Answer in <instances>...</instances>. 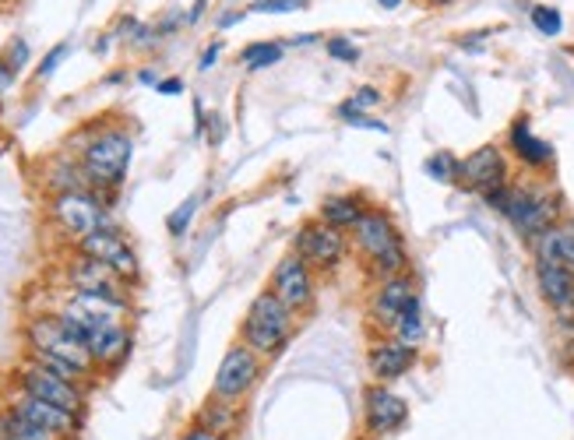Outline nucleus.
<instances>
[{"mask_svg":"<svg viewBox=\"0 0 574 440\" xmlns=\"http://www.w3.org/2000/svg\"><path fill=\"white\" fill-rule=\"evenodd\" d=\"M0 440H54V437L11 408V413L0 419Z\"/></svg>","mask_w":574,"mask_h":440,"instance_id":"bb28decb","label":"nucleus"},{"mask_svg":"<svg viewBox=\"0 0 574 440\" xmlns=\"http://www.w3.org/2000/svg\"><path fill=\"white\" fill-rule=\"evenodd\" d=\"M78 254H89L95 261H103L109 272H117L127 282V286H131V282H138V275H141V264H138L134 247L127 243L124 233H117L114 226H103V229L89 233L85 240H78Z\"/></svg>","mask_w":574,"mask_h":440,"instance_id":"9b49d317","label":"nucleus"},{"mask_svg":"<svg viewBox=\"0 0 574 440\" xmlns=\"http://www.w3.org/2000/svg\"><path fill=\"white\" fill-rule=\"evenodd\" d=\"M532 250H536L539 261L564 264V269L574 275V218H561V223L547 229L543 237H536Z\"/></svg>","mask_w":574,"mask_h":440,"instance_id":"412c9836","label":"nucleus"},{"mask_svg":"<svg viewBox=\"0 0 574 440\" xmlns=\"http://www.w3.org/2000/svg\"><path fill=\"white\" fill-rule=\"evenodd\" d=\"M14 413L25 416L28 423H36V427H43L50 437H71L78 430V416L74 413H68V408H60V405L43 402L36 395H25V391H22V399L14 402Z\"/></svg>","mask_w":574,"mask_h":440,"instance_id":"6ab92c4d","label":"nucleus"},{"mask_svg":"<svg viewBox=\"0 0 574 440\" xmlns=\"http://www.w3.org/2000/svg\"><path fill=\"white\" fill-rule=\"evenodd\" d=\"M219 57H222V43H212L209 50L201 53V60H198V71H212V68L219 64Z\"/></svg>","mask_w":574,"mask_h":440,"instance_id":"c9c22d12","label":"nucleus"},{"mask_svg":"<svg viewBox=\"0 0 574 440\" xmlns=\"http://www.w3.org/2000/svg\"><path fill=\"white\" fill-rule=\"evenodd\" d=\"M14 78H19V71H14V68L8 64V60L0 57V96H4V92L14 85Z\"/></svg>","mask_w":574,"mask_h":440,"instance_id":"58836bf2","label":"nucleus"},{"mask_svg":"<svg viewBox=\"0 0 574 440\" xmlns=\"http://www.w3.org/2000/svg\"><path fill=\"white\" fill-rule=\"evenodd\" d=\"M89 353L95 359V367H120L127 353H131V332H127L120 321L99 328L95 335H89Z\"/></svg>","mask_w":574,"mask_h":440,"instance_id":"4be33fe9","label":"nucleus"},{"mask_svg":"<svg viewBox=\"0 0 574 440\" xmlns=\"http://www.w3.org/2000/svg\"><path fill=\"white\" fill-rule=\"evenodd\" d=\"M363 419L374 433H391L409 419V405L402 395H395L391 388L374 384L363 399Z\"/></svg>","mask_w":574,"mask_h":440,"instance_id":"a211bd4d","label":"nucleus"},{"mask_svg":"<svg viewBox=\"0 0 574 440\" xmlns=\"http://www.w3.org/2000/svg\"><path fill=\"white\" fill-rule=\"evenodd\" d=\"M19 388L25 395H36L50 405L68 408V413H82L85 395H82V384L71 381V377H60L50 367H43L39 359H28L25 367H19Z\"/></svg>","mask_w":574,"mask_h":440,"instance_id":"6e6552de","label":"nucleus"},{"mask_svg":"<svg viewBox=\"0 0 574 440\" xmlns=\"http://www.w3.org/2000/svg\"><path fill=\"white\" fill-rule=\"evenodd\" d=\"M420 353L412 349V345L398 342V338H380L371 345V353H366V370L374 373L377 384H388V381H398V377H406L412 367H417Z\"/></svg>","mask_w":574,"mask_h":440,"instance_id":"f3484780","label":"nucleus"},{"mask_svg":"<svg viewBox=\"0 0 574 440\" xmlns=\"http://www.w3.org/2000/svg\"><path fill=\"white\" fill-rule=\"evenodd\" d=\"M536 286L561 324H574V275L564 264L536 258Z\"/></svg>","mask_w":574,"mask_h":440,"instance_id":"dca6fc26","label":"nucleus"},{"mask_svg":"<svg viewBox=\"0 0 574 440\" xmlns=\"http://www.w3.org/2000/svg\"><path fill=\"white\" fill-rule=\"evenodd\" d=\"M120 310H124V304H117V300H103V296H89V293H71V300L57 313L89 342V335H95L99 328L117 324Z\"/></svg>","mask_w":574,"mask_h":440,"instance_id":"4468645a","label":"nucleus"},{"mask_svg":"<svg viewBox=\"0 0 574 440\" xmlns=\"http://www.w3.org/2000/svg\"><path fill=\"white\" fill-rule=\"evenodd\" d=\"M293 328H296V313L285 307L272 289H261L244 313L241 342L250 345L261 359H272L290 345Z\"/></svg>","mask_w":574,"mask_h":440,"instance_id":"7ed1b4c3","label":"nucleus"},{"mask_svg":"<svg viewBox=\"0 0 574 440\" xmlns=\"http://www.w3.org/2000/svg\"><path fill=\"white\" fill-rule=\"evenodd\" d=\"M430 8H448V4H455V0H426Z\"/></svg>","mask_w":574,"mask_h":440,"instance_id":"37998d69","label":"nucleus"},{"mask_svg":"<svg viewBox=\"0 0 574 440\" xmlns=\"http://www.w3.org/2000/svg\"><path fill=\"white\" fill-rule=\"evenodd\" d=\"M138 82H141V85H152V88H155L159 82H163V78H159L152 68H141V71H138Z\"/></svg>","mask_w":574,"mask_h":440,"instance_id":"ea45409f","label":"nucleus"},{"mask_svg":"<svg viewBox=\"0 0 574 440\" xmlns=\"http://www.w3.org/2000/svg\"><path fill=\"white\" fill-rule=\"evenodd\" d=\"M258 381H261V356L254 353L250 345L236 342V345H230V349H226V356H222V364L215 370L212 395L241 402Z\"/></svg>","mask_w":574,"mask_h":440,"instance_id":"9d476101","label":"nucleus"},{"mask_svg":"<svg viewBox=\"0 0 574 440\" xmlns=\"http://www.w3.org/2000/svg\"><path fill=\"white\" fill-rule=\"evenodd\" d=\"M4 60L14 68V71H25V64L32 60V50H28V43L22 39V36H14L11 43H8V53H4Z\"/></svg>","mask_w":574,"mask_h":440,"instance_id":"473e14b6","label":"nucleus"},{"mask_svg":"<svg viewBox=\"0 0 574 440\" xmlns=\"http://www.w3.org/2000/svg\"><path fill=\"white\" fill-rule=\"evenodd\" d=\"M507 159H504V152L501 145H480L476 152H469L466 159H461L458 166V183L466 187V191L472 194H490V191H497V187H504L507 180Z\"/></svg>","mask_w":574,"mask_h":440,"instance_id":"f8f14e48","label":"nucleus"},{"mask_svg":"<svg viewBox=\"0 0 574 440\" xmlns=\"http://www.w3.org/2000/svg\"><path fill=\"white\" fill-rule=\"evenodd\" d=\"M50 215H54V223L63 233H68L74 243L85 240L89 233L109 226L106 201H103L99 191H60L50 201Z\"/></svg>","mask_w":574,"mask_h":440,"instance_id":"423d86ee","label":"nucleus"},{"mask_svg":"<svg viewBox=\"0 0 574 440\" xmlns=\"http://www.w3.org/2000/svg\"><path fill=\"white\" fill-rule=\"evenodd\" d=\"M507 148L515 152V159L525 166V169H550L553 166V145H547L543 138H536L532 128H529V120L518 117L512 123V131H507Z\"/></svg>","mask_w":574,"mask_h":440,"instance_id":"aec40b11","label":"nucleus"},{"mask_svg":"<svg viewBox=\"0 0 574 440\" xmlns=\"http://www.w3.org/2000/svg\"><path fill=\"white\" fill-rule=\"evenodd\" d=\"M254 14H296V11H307V0H258L250 4Z\"/></svg>","mask_w":574,"mask_h":440,"instance_id":"2f4dec72","label":"nucleus"},{"mask_svg":"<svg viewBox=\"0 0 574 440\" xmlns=\"http://www.w3.org/2000/svg\"><path fill=\"white\" fill-rule=\"evenodd\" d=\"M487 204L490 209H497L507 223L515 226L518 237L525 240H536L543 237L547 229H553L557 223L564 218V198L553 191L547 183H515L507 180L504 187L487 194Z\"/></svg>","mask_w":574,"mask_h":440,"instance_id":"f257e3e1","label":"nucleus"},{"mask_svg":"<svg viewBox=\"0 0 574 440\" xmlns=\"http://www.w3.org/2000/svg\"><path fill=\"white\" fill-rule=\"evenodd\" d=\"M241 19H244V11H230V14H222V19H219V28H230V25H236Z\"/></svg>","mask_w":574,"mask_h":440,"instance_id":"a19ab883","label":"nucleus"},{"mask_svg":"<svg viewBox=\"0 0 574 440\" xmlns=\"http://www.w3.org/2000/svg\"><path fill=\"white\" fill-rule=\"evenodd\" d=\"M195 212H198V198H187L180 209L166 218V229L173 233V237H184L187 226H190V218H195Z\"/></svg>","mask_w":574,"mask_h":440,"instance_id":"7c9ffc66","label":"nucleus"},{"mask_svg":"<svg viewBox=\"0 0 574 440\" xmlns=\"http://www.w3.org/2000/svg\"><path fill=\"white\" fill-rule=\"evenodd\" d=\"M385 103V96H380V88H374V85H360L356 92H353V106L356 109H374V106H380Z\"/></svg>","mask_w":574,"mask_h":440,"instance_id":"f704fd0d","label":"nucleus"},{"mask_svg":"<svg viewBox=\"0 0 574 440\" xmlns=\"http://www.w3.org/2000/svg\"><path fill=\"white\" fill-rule=\"evenodd\" d=\"M366 209H371V204L363 201V194H328L321 201V209H317V218H321V223H328L331 229L353 233Z\"/></svg>","mask_w":574,"mask_h":440,"instance_id":"5701e85b","label":"nucleus"},{"mask_svg":"<svg viewBox=\"0 0 574 440\" xmlns=\"http://www.w3.org/2000/svg\"><path fill=\"white\" fill-rule=\"evenodd\" d=\"M529 22L539 36H561L564 33V14L553 4H532L529 8Z\"/></svg>","mask_w":574,"mask_h":440,"instance_id":"cd10ccee","label":"nucleus"},{"mask_svg":"<svg viewBox=\"0 0 574 440\" xmlns=\"http://www.w3.org/2000/svg\"><path fill=\"white\" fill-rule=\"evenodd\" d=\"M417 278H412L409 272L402 275H391V278H380L377 282V289L371 296V324L377 328V332H388L391 335V328L395 321L402 318V310L417 300Z\"/></svg>","mask_w":574,"mask_h":440,"instance_id":"ddd939ff","label":"nucleus"},{"mask_svg":"<svg viewBox=\"0 0 574 440\" xmlns=\"http://www.w3.org/2000/svg\"><path fill=\"white\" fill-rule=\"evenodd\" d=\"M68 53H71V46H68V43H57V46H54V50H50V53H46V57H43V64H39L36 78H50V74H54V71L60 68V60H63V57H68Z\"/></svg>","mask_w":574,"mask_h":440,"instance_id":"72a5a7b5","label":"nucleus"},{"mask_svg":"<svg viewBox=\"0 0 574 440\" xmlns=\"http://www.w3.org/2000/svg\"><path fill=\"white\" fill-rule=\"evenodd\" d=\"M293 254H300L314 272H335L349 254V240L342 229H331L321 218L303 223L293 237Z\"/></svg>","mask_w":574,"mask_h":440,"instance_id":"0eeeda50","label":"nucleus"},{"mask_svg":"<svg viewBox=\"0 0 574 440\" xmlns=\"http://www.w3.org/2000/svg\"><path fill=\"white\" fill-rule=\"evenodd\" d=\"M377 4H380V8H388V11H395V8H402L406 0H377Z\"/></svg>","mask_w":574,"mask_h":440,"instance_id":"79ce46f5","label":"nucleus"},{"mask_svg":"<svg viewBox=\"0 0 574 440\" xmlns=\"http://www.w3.org/2000/svg\"><path fill=\"white\" fill-rule=\"evenodd\" d=\"M198 423H201V427L215 430V433H230V430L236 427V402L212 395V399H209V405L201 408Z\"/></svg>","mask_w":574,"mask_h":440,"instance_id":"a878e982","label":"nucleus"},{"mask_svg":"<svg viewBox=\"0 0 574 440\" xmlns=\"http://www.w3.org/2000/svg\"><path fill=\"white\" fill-rule=\"evenodd\" d=\"M0 4H4V0H0Z\"/></svg>","mask_w":574,"mask_h":440,"instance_id":"c03bdc74","label":"nucleus"},{"mask_svg":"<svg viewBox=\"0 0 574 440\" xmlns=\"http://www.w3.org/2000/svg\"><path fill=\"white\" fill-rule=\"evenodd\" d=\"M155 92H159V96H180L184 82H180V78H163V82L155 85Z\"/></svg>","mask_w":574,"mask_h":440,"instance_id":"4c0bfd02","label":"nucleus"},{"mask_svg":"<svg viewBox=\"0 0 574 440\" xmlns=\"http://www.w3.org/2000/svg\"><path fill=\"white\" fill-rule=\"evenodd\" d=\"M131 155H134V138L124 128L95 131L82 145V166H85L95 191L103 194V191L120 187L127 177V166H131Z\"/></svg>","mask_w":574,"mask_h":440,"instance_id":"39448f33","label":"nucleus"},{"mask_svg":"<svg viewBox=\"0 0 574 440\" xmlns=\"http://www.w3.org/2000/svg\"><path fill=\"white\" fill-rule=\"evenodd\" d=\"M180 440H222V433H215V430H209V427H201V423H195Z\"/></svg>","mask_w":574,"mask_h":440,"instance_id":"e433bc0d","label":"nucleus"},{"mask_svg":"<svg viewBox=\"0 0 574 440\" xmlns=\"http://www.w3.org/2000/svg\"><path fill=\"white\" fill-rule=\"evenodd\" d=\"M458 166H461V159H455L452 152H434V155H430V159L423 163L426 177L437 180V183H458Z\"/></svg>","mask_w":574,"mask_h":440,"instance_id":"c85d7f7f","label":"nucleus"},{"mask_svg":"<svg viewBox=\"0 0 574 440\" xmlns=\"http://www.w3.org/2000/svg\"><path fill=\"white\" fill-rule=\"evenodd\" d=\"M353 243H356L360 258L366 261V269H371V275L377 282L409 272L406 240H402V233H398L395 218L385 209H374L371 204V209L363 212V218L353 229Z\"/></svg>","mask_w":574,"mask_h":440,"instance_id":"f03ea898","label":"nucleus"},{"mask_svg":"<svg viewBox=\"0 0 574 440\" xmlns=\"http://www.w3.org/2000/svg\"><path fill=\"white\" fill-rule=\"evenodd\" d=\"M391 338H398V342L412 345V349H420V342L426 338V313H423L420 296H417V300H412L406 310H402V318L395 321V328H391Z\"/></svg>","mask_w":574,"mask_h":440,"instance_id":"b1692460","label":"nucleus"},{"mask_svg":"<svg viewBox=\"0 0 574 440\" xmlns=\"http://www.w3.org/2000/svg\"><path fill=\"white\" fill-rule=\"evenodd\" d=\"M268 289H272L279 300L300 318V313H307L314 307V300H317V272L300 254H285L276 264Z\"/></svg>","mask_w":574,"mask_h":440,"instance_id":"1a4fd4ad","label":"nucleus"},{"mask_svg":"<svg viewBox=\"0 0 574 440\" xmlns=\"http://www.w3.org/2000/svg\"><path fill=\"white\" fill-rule=\"evenodd\" d=\"M25 342L36 359H50V364H68L82 377L95 370V359L89 353V342L74 332V328L60 318V313H36L25 328Z\"/></svg>","mask_w":574,"mask_h":440,"instance_id":"20e7f679","label":"nucleus"},{"mask_svg":"<svg viewBox=\"0 0 574 440\" xmlns=\"http://www.w3.org/2000/svg\"><path fill=\"white\" fill-rule=\"evenodd\" d=\"M282 57H285V43L258 39V43H247L241 50V64L244 71H265V68H276Z\"/></svg>","mask_w":574,"mask_h":440,"instance_id":"393cba45","label":"nucleus"},{"mask_svg":"<svg viewBox=\"0 0 574 440\" xmlns=\"http://www.w3.org/2000/svg\"><path fill=\"white\" fill-rule=\"evenodd\" d=\"M68 282H71V293H89V296H103V300L127 304V282L89 254H78L68 264Z\"/></svg>","mask_w":574,"mask_h":440,"instance_id":"2eb2a0df","label":"nucleus"},{"mask_svg":"<svg viewBox=\"0 0 574 440\" xmlns=\"http://www.w3.org/2000/svg\"><path fill=\"white\" fill-rule=\"evenodd\" d=\"M325 50H328L331 60H339V64H356V60H360V46L353 39H345V36L325 39Z\"/></svg>","mask_w":574,"mask_h":440,"instance_id":"c756f323","label":"nucleus"}]
</instances>
